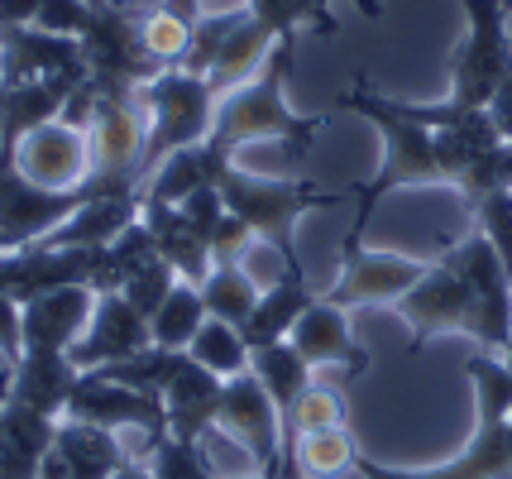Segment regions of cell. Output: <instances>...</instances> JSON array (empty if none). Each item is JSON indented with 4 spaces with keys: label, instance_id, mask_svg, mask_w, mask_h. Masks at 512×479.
I'll use <instances>...</instances> for the list:
<instances>
[{
    "label": "cell",
    "instance_id": "cell-1",
    "mask_svg": "<svg viewBox=\"0 0 512 479\" xmlns=\"http://www.w3.org/2000/svg\"><path fill=\"white\" fill-rule=\"evenodd\" d=\"M340 111L364 115L383 135V163L369 183L355 187L359 216H355V226L345 230V240H359L364 226H369V216L379 211V202L393 197L398 187H450L455 183V168H450V154H446V144H441V135L426 130V125L402 120V115L393 111V101L383 92H374L364 77L350 82V92H340Z\"/></svg>",
    "mask_w": 512,
    "mask_h": 479
},
{
    "label": "cell",
    "instance_id": "cell-2",
    "mask_svg": "<svg viewBox=\"0 0 512 479\" xmlns=\"http://www.w3.org/2000/svg\"><path fill=\"white\" fill-rule=\"evenodd\" d=\"M465 374L479 403V432L465 451L436 470H388L379 460L359 456L355 470L364 479H512V365L493 350L465 360Z\"/></svg>",
    "mask_w": 512,
    "mask_h": 479
},
{
    "label": "cell",
    "instance_id": "cell-3",
    "mask_svg": "<svg viewBox=\"0 0 512 479\" xmlns=\"http://www.w3.org/2000/svg\"><path fill=\"white\" fill-rule=\"evenodd\" d=\"M292 48L297 44H278L273 58L264 63V72H259L249 87L230 92L221 106H216V120H211V135L206 139H211L216 149H225L230 159H235L245 144H264V139H283L297 154H307L312 139L321 135L326 120L297 115L288 106V96H283V87H288V77H292Z\"/></svg>",
    "mask_w": 512,
    "mask_h": 479
},
{
    "label": "cell",
    "instance_id": "cell-4",
    "mask_svg": "<svg viewBox=\"0 0 512 479\" xmlns=\"http://www.w3.org/2000/svg\"><path fill=\"white\" fill-rule=\"evenodd\" d=\"M221 197L225 206L254 230V240L268 250L283 254L288 274H307L302 269V254H297V221L316 211V206H335L340 192L307 183V178H264V173H249V168H225L221 178Z\"/></svg>",
    "mask_w": 512,
    "mask_h": 479
},
{
    "label": "cell",
    "instance_id": "cell-5",
    "mask_svg": "<svg viewBox=\"0 0 512 479\" xmlns=\"http://www.w3.org/2000/svg\"><path fill=\"white\" fill-rule=\"evenodd\" d=\"M77 44L96 92L134 96V87H149L163 72V63L144 48V15H134L125 0H87V29Z\"/></svg>",
    "mask_w": 512,
    "mask_h": 479
},
{
    "label": "cell",
    "instance_id": "cell-6",
    "mask_svg": "<svg viewBox=\"0 0 512 479\" xmlns=\"http://www.w3.org/2000/svg\"><path fill=\"white\" fill-rule=\"evenodd\" d=\"M87 135L91 178L82 183V192L87 197H134L144 187V154H149V115L139 111V96L96 92V115H91Z\"/></svg>",
    "mask_w": 512,
    "mask_h": 479
},
{
    "label": "cell",
    "instance_id": "cell-7",
    "mask_svg": "<svg viewBox=\"0 0 512 479\" xmlns=\"http://www.w3.org/2000/svg\"><path fill=\"white\" fill-rule=\"evenodd\" d=\"M465 5V39L450 58V106L484 111L489 96L512 77V34L503 0H460Z\"/></svg>",
    "mask_w": 512,
    "mask_h": 479
},
{
    "label": "cell",
    "instance_id": "cell-8",
    "mask_svg": "<svg viewBox=\"0 0 512 479\" xmlns=\"http://www.w3.org/2000/svg\"><path fill=\"white\" fill-rule=\"evenodd\" d=\"M144 111H149V154H144V178L154 173L168 154H178L187 144L211 135V120H216V92L211 82L197 77L187 68H163L144 87Z\"/></svg>",
    "mask_w": 512,
    "mask_h": 479
},
{
    "label": "cell",
    "instance_id": "cell-9",
    "mask_svg": "<svg viewBox=\"0 0 512 479\" xmlns=\"http://www.w3.org/2000/svg\"><path fill=\"white\" fill-rule=\"evenodd\" d=\"M398 312L412 326V355L422 345H431L436 336H474L484 350H493V331H489V321H484L479 297L469 288V278L455 264H446V259H436L426 269L422 283L398 302Z\"/></svg>",
    "mask_w": 512,
    "mask_h": 479
},
{
    "label": "cell",
    "instance_id": "cell-10",
    "mask_svg": "<svg viewBox=\"0 0 512 479\" xmlns=\"http://www.w3.org/2000/svg\"><path fill=\"white\" fill-rule=\"evenodd\" d=\"M216 432H225L264 475H288V441H283V412L268 398L254 374H235L221 388Z\"/></svg>",
    "mask_w": 512,
    "mask_h": 479
},
{
    "label": "cell",
    "instance_id": "cell-11",
    "mask_svg": "<svg viewBox=\"0 0 512 479\" xmlns=\"http://www.w3.org/2000/svg\"><path fill=\"white\" fill-rule=\"evenodd\" d=\"M431 264L407 259V254H379L364 250L359 240L340 245V274L331 278V288H321L326 302L355 312V307H379V302H402L417 283L426 278Z\"/></svg>",
    "mask_w": 512,
    "mask_h": 479
},
{
    "label": "cell",
    "instance_id": "cell-12",
    "mask_svg": "<svg viewBox=\"0 0 512 479\" xmlns=\"http://www.w3.org/2000/svg\"><path fill=\"white\" fill-rule=\"evenodd\" d=\"M63 417H77V422H96L106 432H120V427H139L154 446L158 436H168V408L158 393H139L130 384H115L106 374H82V384L72 393Z\"/></svg>",
    "mask_w": 512,
    "mask_h": 479
},
{
    "label": "cell",
    "instance_id": "cell-13",
    "mask_svg": "<svg viewBox=\"0 0 512 479\" xmlns=\"http://www.w3.org/2000/svg\"><path fill=\"white\" fill-rule=\"evenodd\" d=\"M82 202H87L82 187L77 192H48V187L29 183L15 168V159H0V230L15 240V250L39 245L48 230L63 226Z\"/></svg>",
    "mask_w": 512,
    "mask_h": 479
},
{
    "label": "cell",
    "instance_id": "cell-14",
    "mask_svg": "<svg viewBox=\"0 0 512 479\" xmlns=\"http://www.w3.org/2000/svg\"><path fill=\"white\" fill-rule=\"evenodd\" d=\"M15 168L48 192H77L91 178V135L67 120H48L20 139Z\"/></svg>",
    "mask_w": 512,
    "mask_h": 479
},
{
    "label": "cell",
    "instance_id": "cell-15",
    "mask_svg": "<svg viewBox=\"0 0 512 479\" xmlns=\"http://www.w3.org/2000/svg\"><path fill=\"white\" fill-rule=\"evenodd\" d=\"M154 345V326L144 312H134L125 293H101L96 297V312H91V326L77 336V345L67 350L72 365L91 374V369L120 365V360H134L139 350Z\"/></svg>",
    "mask_w": 512,
    "mask_h": 479
},
{
    "label": "cell",
    "instance_id": "cell-16",
    "mask_svg": "<svg viewBox=\"0 0 512 479\" xmlns=\"http://www.w3.org/2000/svg\"><path fill=\"white\" fill-rule=\"evenodd\" d=\"M441 259L455 264L469 278V288H474L479 307H484V321H489V331H493V355H508L512 350V278L503 269L498 250L479 230H469L460 240H450L446 250H441Z\"/></svg>",
    "mask_w": 512,
    "mask_h": 479
},
{
    "label": "cell",
    "instance_id": "cell-17",
    "mask_svg": "<svg viewBox=\"0 0 512 479\" xmlns=\"http://www.w3.org/2000/svg\"><path fill=\"white\" fill-rule=\"evenodd\" d=\"M288 341L312 369L316 365H340L350 379H359V374H369V365H374V355H369V350L355 341V331H350V312L335 307V302H326V297H316L312 307L297 317Z\"/></svg>",
    "mask_w": 512,
    "mask_h": 479
},
{
    "label": "cell",
    "instance_id": "cell-18",
    "mask_svg": "<svg viewBox=\"0 0 512 479\" xmlns=\"http://www.w3.org/2000/svg\"><path fill=\"white\" fill-rule=\"evenodd\" d=\"M125 446L120 436L96 427V422H77V417H58L53 432V451H48L39 479H111L125 465Z\"/></svg>",
    "mask_w": 512,
    "mask_h": 479
},
{
    "label": "cell",
    "instance_id": "cell-19",
    "mask_svg": "<svg viewBox=\"0 0 512 479\" xmlns=\"http://www.w3.org/2000/svg\"><path fill=\"white\" fill-rule=\"evenodd\" d=\"M34 77H87L82 44L48 34L39 24L0 29V82H34Z\"/></svg>",
    "mask_w": 512,
    "mask_h": 479
},
{
    "label": "cell",
    "instance_id": "cell-20",
    "mask_svg": "<svg viewBox=\"0 0 512 479\" xmlns=\"http://www.w3.org/2000/svg\"><path fill=\"white\" fill-rule=\"evenodd\" d=\"M87 77H34V82H0V159H15L24 135L58 120L67 96Z\"/></svg>",
    "mask_w": 512,
    "mask_h": 479
},
{
    "label": "cell",
    "instance_id": "cell-21",
    "mask_svg": "<svg viewBox=\"0 0 512 479\" xmlns=\"http://www.w3.org/2000/svg\"><path fill=\"white\" fill-rule=\"evenodd\" d=\"M77 384H82V369L72 365L67 350H24L20 365L5 369V398L44 417H63Z\"/></svg>",
    "mask_w": 512,
    "mask_h": 479
},
{
    "label": "cell",
    "instance_id": "cell-22",
    "mask_svg": "<svg viewBox=\"0 0 512 479\" xmlns=\"http://www.w3.org/2000/svg\"><path fill=\"white\" fill-rule=\"evenodd\" d=\"M91 312H96V293H91L87 283L29 297L20 307L24 350H72L77 336L91 326Z\"/></svg>",
    "mask_w": 512,
    "mask_h": 479
},
{
    "label": "cell",
    "instance_id": "cell-23",
    "mask_svg": "<svg viewBox=\"0 0 512 479\" xmlns=\"http://www.w3.org/2000/svg\"><path fill=\"white\" fill-rule=\"evenodd\" d=\"M225 168H235V159H230L225 149H216L211 139H197V144H187L178 154H168V159L144 178L139 206H182L192 192H201V187H221Z\"/></svg>",
    "mask_w": 512,
    "mask_h": 479
},
{
    "label": "cell",
    "instance_id": "cell-24",
    "mask_svg": "<svg viewBox=\"0 0 512 479\" xmlns=\"http://www.w3.org/2000/svg\"><path fill=\"white\" fill-rule=\"evenodd\" d=\"M225 379H216L211 369H201L192 355L182 360V369L163 388V408H168V436L178 441H201L216 427V408H221Z\"/></svg>",
    "mask_w": 512,
    "mask_h": 479
},
{
    "label": "cell",
    "instance_id": "cell-25",
    "mask_svg": "<svg viewBox=\"0 0 512 479\" xmlns=\"http://www.w3.org/2000/svg\"><path fill=\"white\" fill-rule=\"evenodd\" d=\"M58 417L24 408V403H0V479H39L48 451H53Z\"/></svg>",
    "mask_w": 512,
    "mask_h": 479
},
{
    "label": "cell",
    "instance_id": "cell-26",
    "mask_svg": "<svg viewBox=\"0 0 512 479\" xmlns=\"http://www.w3.org/2000/svg\"><path fill=\"white\" fill-rule=\"evenodd\" d=\"M139 216H144L139 192L134 197H87L63 226L48 230L39 245H53V250H96V245H111L115 235H125Z\"/></svg>",
    "mask_w": 512,
    "mask_h": 479
},
{
    "label": "cell",
    "instance_id": "cell-27",
    "mask_svg": "<svg viewBox=\"0 0 512 479\" xmlns=\"http://www.w3.org/2000/svg\"><path fill=\"white\" fill-rule=\"evenodd\" d=\"M316 288L307 274H288L278 278V283H268L264 293H259V302H254V312H249L245 321H240V336H245L249 350H259V345H278L292 336V326H297V317L307 312L316 302Z\"/></svg>",
    "mask_w": 512,
    "mask_h": 479
},
{
    "label": "cell",
    "instance_id": "cell-28",
    "mask_svg": "<svg viewBox=\"0 0 512 479\" xmlns=\"http://www.w3.org/2000/svg\"><path fill=\"white\" fill-rule=\"evenodd\" d=\"M273 48H278L273 29H268V24H259V20H254V15L245 10V20L230 29V39L221 44L216 63H211V72H206V82H211L216 101H225L230 92L249 87V82H254V77L264 72L268 58H273Z\"/></svg>",
    "mask_w": 512,
    "mask_h": 479
},
{
    "label": "cell",
    "instance_id": "cell-29",
    "mask_svg": "<svg viewBox=\"0 0 512 479\" xmlns=\"http://www.w3.org/2000/svg\"><path fill=\"white\" fill-rule=\"evenodd\" d=\"M144 226L154 230V245H158V259L182 278V283H206L211 274V245L187 216L182 206H144Z\"/></svg>",
    "mask_w": 512,
    "mask_h": 479
},
{
    "label": "cell",
    "instance_id": "cell-30",
    "mask_svg": "<svg viewBox=\"0 0 512 479\" xmlns=\"http://www.w3.org/2000/svg\"><path fill=\"white\" fill-rule=\"evenodd\" d=\"M359 446L345 427H321L307 436H288V470L302 479H335L355 470Z\"/></svg>",
    "mask_w": 512,
    "mask_h": 479
},
{
    "label": "cell",
    "instance_id": "cell-31",
    "mask_svg": "<svg viewBox=\"0 0 512 479\" xmlns=\"http://www.w3.org/2000/svg\"><path fill=\"white\" fill-rule=\"evenodd\" d=\"M249 374L268 388V398L278 403L283 412V422H288L292 403L307 393L312 384V365L292 350V341H278V345H259V350H249Z\"/></svg>",
    "mask_w": 512,
    "mask_h": 479
},
{
    "label": "cell",
    "instance_id": "cell-32",
    "mask_svg": "<svg viewBox=\"0 0 512 479\" xmlns=\"http://www.w3.org/2000/svg\"><path fill=\"white\" fill-rule=\"evenodd\" d=\"M259 278L249 274L245 264H211V274L201 283V302H206V312L216 321H230V326H240V321L254 312V302H259Z\"/></svg>",
    "mask_w": 512,
    "mask_h": 479
},
{
    "label": "cell",
    "instance_id": "cell-33",
    "mask_svg": "<svg viewBox=\"0 0 512 479\" xmlns=\"http://www.w3.org/2000/svg\"><path fill=\"white\" fill-rule=\"evenodd\" d=\"M206 302H201V288L197 283H173V293H168V302L154 312V345H163V350H187L192 345V336H197L201 326H206Z\"/></svg>",
    "mask_w": 512,
    "mask_h": 479
},
{
    "label": "cell",
    "instance_id": "cell-34",
    "mask_svg": "<svg viewBox=\"0 0 512 479\" xmlns=\"http://www.w3.org/2000/svg\"><path fill=\"white\" fill-rule=\"evenodd\" d=\"M245 10L259 24L273 29L278 44H297V29H321L335 34L331 0H245Z\"/></svg>",
    "mask_w": 512,
    "mask_h": 479
},
{
    "label": "cell",
    "instance_id": "cell-35",
    "mask_svg": "<svg viewBox=\"0 0 512 479\" xmlns=\"http://www.w3.org/2000/svg\"><path fill=\"white\" fill-rule=\"evenodd\" d=\"M187 355L197 360L201 369H211L216 379H235V374H249V345L240 336V326H230V321H216L206 317L192 345H187Z\"/></svg>",
    "mask_w": 512,
    "mask_h": 479
},
{
    "label": "cell",
    "instance_id": "cell-36",
    "mask_svg": "<svg viewBox=\"0 0 512 479\" xmlns=\"http://www.w3.org/2000/svg\"><path fill=\"white\" fill-rule=\"evenodd\" d=\"M182 360H187V350H163V345H149V350H139L134 360L91 369V374H106V379H115V384H130V388H139V393H158V398H163V388H168V379L182 369Z\"/></svg>",
    "mask_w": 512,
    "mask_h": 479
},
{
    "label": "cell",
    "instance_id": "cell-37",
    "mask_svg": "<svg viewBox=\"0 0 512 479\" xmlns=\"http://www.w3.org/2000/svg\"><path fill=\"white\" fill-rule=\"evenodd\" d=\"M455 192L465 197L469 211L484 202V197H493V192H512V144L508 139L493 144V149H484V154H474V159L465 163Z\"/></svg>",
    "mask_w": 512,
    "mask_h": 479
},
{
    "label": "cell",
    "instance_id": "cell-38",
    "mask_svg": "<svg viewBox=\"0 0 512 479\" xmlns=\"http://www.w3.org/2000/svg\"><path fill=\"white\" fill-rule=\"evenodd\" d=\"M154 456H149V470L154 479H225L211 456L201 451V441H178V436H158L154 446H149Z\"/></svg>",
    "mask_w": 512,
    "mask_h": 479
},
{
    "label": "cell",
    "instance_id": "cell-39",
    "mask_svg": "<svg viewBox=\"0 0 512 479\" xmlns=\"http://www.w3.org/2000/svg\"><path fill=\"white\" fill-rule=\"evenodd\" d=\"M283 427H288V436H307V432H321V427H345V398H340V388L307 384V393L292 403Z\"/></svg>",
    "mask_w": 512,
    "mask_h": 479
},
{
    "label": "cell",
    "instance_id": "cell-40",
    "mask_svg": "<svg viewBox=\"0 0 512 479\" xmlns=\"http://www.w3.org/2000/svg\"><path fill=\"white\" fill-rule=\"evenodd\" d=\"M192 20H178V15H168L163 5L144 15V48L154 53L163 68H178L182 58H187V48H192Z\"/></svg>",
    "mask_w": 512,
    "mask_h": 479
},
{
    "label": "cell",
    "instance_id": "cell-41",
    "mask_svg": "<svg viewBox=\"0 0 512 479\" xmlns=\"http://www.w3.org/2000/svg\"><path fill=\"white\" fill-rule=\"evenodd\" d=\"M240 20H245V10H230V15H201L197 29H192V48H187V58H182L178 68L206 77L211 63H216V53H221V44L230 39V29H235Z\"/></svg>",
    "mask_w": 512,
    "mask_h": 479
},
{
    "label": "cell",
    "instance_id": "cell-42",
    "mask_svg": "<svg viewBox=\"0 0 512 479\" xmlns=\"http://www.w3.org/2000/svg\"><path fill=\"white\" fill-rule=\"evenodd\" d=\"M474 230L498 250V259H503V269L512 278V192H493V197L474 206Z\"/></svg>",
    "mask_w": 512,
    "mask_h": 479
},
{
    "label": "cell",
    "instance_id": "cell-43",
    "mask_svg": "<svg viewBox=\"0 0 512 479\" xmlns=\"http://www.w3.org/2000/svg\"><path fill=\"white\" fill-rule=\"evenodd\" d=\"M173 283H178V274H173L163 259H154V264H144L139 274L125 278V288H120V293H125V302H130L134 312H144V317L154 321V312L168 302V293H173Z\"/></svg>",
    "mask_w": 512,
    "mask_h": 479
},
{
    "label": "cell",
    "instance_id": "cell-44",
    "mask_svg": "<svg viewBox=\"0 0 512 479\" xmlns=\"http://www.w3.org/2000/svg\"><path fill=\"white\" fill-rule=\"evenodd\" d=\"M254 245V230L225 206V216L211 230V264H245V250Z\"/></svg>",
    "mask_w": 512,
    "mask_h": 479
},
{
    "label": "cell",
    "instance_id": "cell-45",
    "mask_svg": "<svg viewBox=\"0 0 512 479\" xmlns=\"http://www.w3.org/2000/svg\"><path fill=\"white\" fill-rule=\"evenodd\" d=\"M39 29L48 34H63V39H82V29H87V0H44V10H39Z\"/></svg>",
    "mask_w": 512,
    "mask_h": 479
},
{
    "label": "cell",
    "instance_id": "cell-46",
    "mask_svg": "<svg viewBox=\"0 0 512 479\" xmlns=\"http://www.w3.org/2000/svg\"><path fill=\"white\" fill-rule=\"evenodd\" d=\"M182 216H187V221H192V226L206 235V245H211V230H216V221L225 216L221 187H201V192H192V197L182 202Z\"/></svg>",
    "mask_w": 512,
    "mask_h": 479
},
{
    "label": "cell",
    "instance_id": "cell-47",
    "mask_svg": "<svg viewBox=\"0 0 512 479\" xmlns=\"http://www.w3.org/2000/svg\"><path fill=\"white\" fill-rule=\"evenodd\" d=\"M24 355V321H20V302L15 297L0 293V360H5V369L20 365Z\"/></svg>",
    "mask_w": 512,
    "mask_h": 479
},
{
    "label": "cell",
    "instance_id": "cell-48",
    "mask_svg": "<svg viewBox=\"0 0 512 479\" xmlns=\"http://www.w3.org/2000/svg\"><path fill=\"white\" fill-rule=\"evenodd\" d=\"M484 111H489V120H493V130H498V139H508V144H512V77L489 96V106H484Z\"/></svg>",
    "mask_w": 512,
    "mask_h": 479
},
{
    "label": "cell",
    "instance_id": "cell-49",
    "mask_svg": "<svg viewBox=\"0 0 512 479\" xmlns=\"http://www.w3.org/2000/svg\"><path fill=\"white\" fill-rule=\"evenodd\" d=\"M44 0H0V29H24L39 20Z\"/></svg>",
    "mask_w": 512,
    "mask_h": 479
},
{
    "label": "cell",
    "instance_id": "cell-50",
    "mask_svg": "<svg viewBox=\"0 0 512 479\" xmlns=\"http://www.w3.org/2000/svg\"><path fill=\"white\" fill-rule=\"evenodd\" d=\"M163 10L178 15V20H192V24L201 20V0H163Z\"/></svg>",
    "mask_w": 512,
    "mask_h": 479
},
{
    "label": "cell",
    "instance_id": "cell-51",
    "mask_svg": "<svg viewBox=\"0 0 512 479\" xmlns=\"http://www.w3.org/2000/svg\"><path fill=\"white\" fill-rule=\"evenodd\" d=\"M111 479H154V470H149V465H139V460H125Z\"/></svg>",
    "mask_w": 512,
    "mask_h": 479
},
{
    "label": "cell",
    "instance_id": "cell-52",
    "mask_svg": "<svg viewBox=\"0 0 512 479\" xmlns=\"http://www.w3.org/2000/svg\"><path fill=\"white\" fill-rule=\"evenodd\" d=\"M225 479H292V470H288V475H264V470H245V475H225Z\"/></svg>",
    "mask_w": 512,
    "mask_h": 479
},
{
    "label": "cell",
    "instance_id": "cell-53",
    "mask_svg": "<svg viewBox=\"0 0 512 479\" xmlns=\"http://www.w3.org/2000/svg\"><path fill=\"white\" fill-rule=\"evenodd\" d=\"M10 250H15V240H10V235L0 230V254H10Z\"/></svg>",
    "mask_w": 512,
    "mask_h": 479
},
{
    "label": "cell",
    "instance_id": "cell-54",
    "mask_svg": "<svg viewBox=\"0 0 512 479\" xmlns=\"http://www.w3.org/2000/svg\"><path fill=\"white\" fill-rule=\"evenodd\" d=\"M503 5H508V15H512V0H503Z\"/></svg>",
    "mask_w": 512,
    "mask_h": 479
},
{
    "label": "cell",
    "instance_id": "cell-55",
    "mask_svg": "<svg viewBox=\"0 0 512 479\" xmlns=\"http://www.w3.org/2000/svg\"><path fill=\"white\" fill-rule=\"evenodd\" d=\"M0 388H5V374H0Z\"/></svg>",
    "mask_w": 512,
    "mask_h": 479
},
{
    "label": "cell",
    "instance_id": "cell-56",
    "mask_svg": "<svg viewBox=\"0 0 512 479\" xmlns=\"http://www.w3.org/2000/svg\"><path fill=\"white\" fill-rule=\"evenodd\" d=\"M508 365H512V350H508Z\"/></svg>",
    "mask_w": 512,
    "mask_h": 479
},
{
    "label": "cell",
    "instance_id": "cell-57",
    "mask_svg": "<svg viewBox=\"0 0 512 479\" xmlns=\"http://www.w3.org/2000/svg\"><path fill=\"white\" fill-rule=\"evenodd\" d=\"M0 403H5V393H0Z\"/></svg>",
    "mask_w": 512,
    "mask_h": 479
},
{
    "label": "cell",
    "instance_id": "cell-58",
    "mask_svg": "<svg viewBox=\"0 0 512 479\" xmlns=\"http://www.w3.org/2000/svg\"><path fill=\"white\" fill-rule=\"evenodd\" d=\"M292 479H302V475H292Z\"/></svg>",
    "mask_w": 512,
    "mask_h": 479
}]
</instances>
